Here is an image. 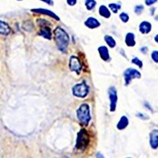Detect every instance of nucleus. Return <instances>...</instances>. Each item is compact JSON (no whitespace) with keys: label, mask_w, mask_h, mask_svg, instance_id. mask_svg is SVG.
Listing matches in <instances>:
<instances>
[{"label":"nucleus","mask_w":158,"mask_h":158,"mask_svg":"<svg viewBox=\"0 0 158 158\" xmlns=\"http://www.w3.org/2000/svg\"><path fill=\"white\" fill-rule=\"evenodd\" d=\"M37 23L39 24L40 27V30L39 32V35L40 36H43V37L47 39H51V30L47 24L46 20L43 19H39L37 20Z\"/></svg>","instance_id":"obj_5"},{"label":"nucleus","mask_w":158,"mask_h":158,"mask_svg":"<svg viewBox=\"0 0 158 158\" xmlns=\"http://www.w3.org/2000/svg\"><path fill=\"white\" fill-rule=\"evenodd\" d=\"M96 158H105V157L101 153H97L96 154Z\"/></svg>","instance_id":"obj_30"},{"label":"nucleus","mask_w":158,"mask_h":158,"mask_svg":"<svg viewBox=\"0 0 158 158\" xmlns=\"http://www.w3.org/2000/svg\"><path fill=\"white\" fill-rule=\"evenodd\" d=\"M108 94H109V98L110 100V111L114 112L116 110V104L118 101L117 96V90L114 87H110L108 89Z\"/></svg>","instance_id":"obj_7"},{"label":"nucleus","mask_w":158,"mask_h":158,"mask_svg":"<svg viewBox=\"0 0 158 158\" xmlns=\"http://www.w3.org/2000/svg\"><path fill=\"white\" fill-rule=\"evenodd\" d=\"M147 50H148V49L147 47H143L140 49V51H142L144 54H146L147 52Z\"/></svg>","instance_id":"obj_29"},{"label":"nucleus","mask_w":158,"mask_h":158,"mask_svg":"<svg viewBox=\"0 0 158 158\" xmlns=\"http://www.w3.org/2000/svg\"><path fill=\"white\" fill-rule=\"evenodd\" d=\"M109 7H110V8L111 9V10L113 13H117L118 11V10H120V8H121V6H120V5L116 4V3L110 4V5H109Z\"/></svg>","instance_id":"obj_20"},{"label":"nucleus","mask_w":158,"mask_h":158,"mask_svg":"<svg viewBox=\"0 0 158 158\" xmlns=\"http://www.w3.org/2000/svg\"><path fill=\"white\" fill-rule=\"evenodd\" d=\"M136 116H137L139 118L142 119L143 120H146L149 119V117L147 115H146V114H144L143 113H139L137 114H136Z\"/></svg>","instance_id":"obj_25"},{"label":"nucleus","mask_w":158,"mask_h":158,"mask_svg":"<svg viewBox=\"0 0 158 158\" xmlns=\"http://www.w3.org/2000/svg\"><path fill=\"white\" fill-rule=\"evenodd\" d=\"M77 116L82 125L88 126L91 120V116L90 114V108L87 104L84 103L80 106L77 110Z\"/></svg>","instance_id":"obj_2"},{"label":"nucleus","mask_w":158,"mask_h":158,"mask_svg":"<svg viewBox=\"0 0 158 158\" xmlns=\"http://www.w3.org/2000/svg\"><path fill=\"white\" fill-rule=\"evenodd\" d=\"M98 51L99 54H100L101 58L102 59L105 61H107L110 60V54H109V51H108V49L106 46H101L98 48Z\"/></svg>","instance_id":"obj_12"},{"label":"nucleus","mask_w":158,"mask_h":158,"mask_svg":"<svg viewBox=\"0 0 158 158\" xmlns=\"http://www.w3.org/2000/svg\"><path fill=\"white\" fill-rule=\"evenodd\" d=\"M54 39L58 49L61 51L65 52L70 41V38L67 33L60 27H58L54 30Z\"/></svg>","instance_id":"obj_1"},{"label":"nucleus","mask_w":158,"mask_h":158,"mask_svg":"<svg viewBox=\"0 0 158 158\" xmlns=\"http://www.w3.org/2000/svg\"><path fill=\"white\" fill-rule=\"evenodd\" d=\"M125 43L129 47H133L135 45V36L133 33L129 32L127 34L125 37Z\"/></svg>","instance_id":"obj_16"},{"label":"nucleus","mask_w":158,"mask_h":158,"mask_svg":"<svg viewBox=\"0 0 158 158\" xmlns=\"http://www.w3.org/2000/svg\"><path fill=\"white\" fill-rule=\"evenodd\" d=\"M127 158H131V157H127Z\"/></svg>","instance_id":"obj_33"},{"label":"nucleus","mask_w":158,"mask_h":158,"mask_svg":"<svg viewBox=\"0 0 158 158\" xmlns=\"http://www.w3.org/2000/svg\"><path fill=\"white\" fill-rule=\"evenodd\" d=\"M104 40L107 44V45L109 46L110 47H114L116 46V42L114 39L110 36H105L104 37Z\"/></svg>","instance_id":"obj_18"},{"label":"nucleus","mask_w":158,"mask_h":158,"mask_svg":"<svg viewBox=\"0 0 158 158\" xmlns=\"http://www.w3.org/2000/svg\"><path fill=\"white\" fill-rule=\"evenodd\" d=\"M70 68L72 71L77 72L80 74L82 70V64L79 58L76 56H72L70 59Z\"/></svg>","instance_id":"obj_8"},{"label":"nucleus","mask_w":158,"mask_h":158,"mask_svg":"<svg viewBox=\"0 0 158 158\" xmlns=\"http://www.w3.org/2000/svg\"><path fill=\"white\" fill-rule=\"evenodd\" d=\"M99 15H101L104 18L108 19V18H110L111 16V13H110V10H108L106 8V6H105L104 5H101L100 7H99Z\"/></svg>","instance_id":"obj_17"},{"label":"nucleus","mask_w":158,"mask_h":158,"mask_svg":"<svg viewBox=\"0 0 158 158\" xmlns=\"http://www.w3.org/2000/svg\"><path fill=\"white\" fill-rule=\"evenodd\" d=\"M149 143L152 149L158 148V129H154L149 134Z\"/></svg>","instance_id":"obj_9"},{"label":"nucleus","mask_w":158,"mask_h":158,"mask_svg":"<svg viewBox=\"0 0 158 158\" xmlns=\"http://www.w3.org/2000/svg\"><path fill=\"white\" fill-rule=\"evenodd\" d=\"M32 12H36V13H42L44 15H48L49 16H51V17H53V19L57 20H59L60 19L58 16L54 13L53 12L50 11V10H46V9H42V8H39V9H33L32 10Z\"/></svg>","instance_id":"obj_13"},{"label":"nucleus","mask_w":158,"mask_h":158,"mask_svg":"<svg viewBox=\"0 0 158 158\" xmlns=\"http://www.w3.org/2000/svg\"><path fill=\"white\" fill-rule=\"evenodd\" d=\"M157 2V0H146V4L147 6H150Z\"/></svg>","instance_id":"obj_26"},{"label":"nucleus","mask_w":158,"mask_h":158,"mask_svg":"<svg viewBox=\"0 0 158 158\" xmlns=\"http://www.w3.org/2000/svg\"><path fill=\"white\" fill-rule=\"evenodd\" d=\"M132 63L135 64V65H137L140 68H142V66H143L142 61H140L138 58H134V59H133V60H132Z\"/></svg>","instance_id":"obj_22"},{"label":"nucleus","mask_w":158,"mask_h":158,"mask_svg":"<svg viewBox=\"0 0 158 158\" xmlns=\"http://www.w3.org/2000/svg\"><path fill=\"white\" fill-rule=\"evenodd\" d=\"M41 1H43V2H45V3H47L48 5H53V4L52 0H41Z\"/></svg>","instance_id":"obj_28"},{"label":"nucleus","mask_w":158,"mask_h":158,"mask_svg":"<svg viewBox=\"0 0 158 158\" xmlns=\"http://www.w3.org/2000/svg\"><path fill=\"white\" fill-rule=\"evenodd\" d=\"M152 59L156 63H158V51H154L151 54Z\"/></svg>","instance_id":"obj_24"},{"label":"nucleus","mask_w":158,"mask_h":158,"mask_svg":"<svg viewBox=\"0 0 158 158\" xmlns=\"http://www.w3.org/2000/svg\"><path fill=\"white\" fill-rule=\"evenodd\" d=\"M89 86L85 82H82L80 84H76L73 87V94L78 97L84 98L89 94Z\"/></svg>","instance_id":"obj_4"},{"label":"nucleus","mask_w":158,"mask_h":158,"mask_svg":"<svg viewBox=\"0 0 158 158\" xmlns=\"http://www.w3.org/2000/svg\"><path fill=\"white\" fill-rule=\"evenodd\" d=\"M144 6L142 5H139V6H136L135 8V13L139 15L142 12V11L144 10Z\"/></svg>","instance_id":"obj_23"},{"label":"nucleus","mask_w":158,"mask_h":158,"mask_svg":"<svg viewBox=\"0 0 158 158\" xmlns=\"http://www.w3.org/2000/svg\"><path fill=\"white\" fill-rule=\"evenodd\" d=\"M86 26L89 29H95L100 26L101 23L95 18L89 17L85 22Z\"/></svg>","instance_id":"obj_11"},{"label":"nucleus","mask_w":158,"mask_h":158,"mask_svg":"<svg viewBox=\"0 0 158 158\" xmlns=\"http://www.w3.org/2000/svg\"><path fill=\"white\" fill-rule=\"evenodd\" d=\"M154 39H155V40H156V42L158 43V34H157V36H156V37H155Z\"/></svg>","instance_id":"obj_31"},{"label":"nucleus","mask_w":158,"mask_h":158,"mask_svg":"<svg viewBox=\"0 0 158 158\" xmlns=\"http://www.w3.org/2000/svg\"><path fill=\"white\" fill-rule=\"evenodd\" d=\"M90 143V137L87 131L82 128L77 134L75 147L81 151H84L87 149Z\"/></svg>","instance_id":"obj_3"},{"label":"nucleus","mask_w":158,"mask_h":158,"mask_svg":"<svg viewBox=\"0 0 158 158\" xmlns=\"http://www.w3.org/2000/svg\"><path fill=\"white\" fill-rule=\"evenodd\" d=\"M140 73L134 68H129L124 72V78L125 81V86H128L133 79L137 78L140 79Z\"/></svg>","instance_id":"obj_6"},{"label":"nucleus","mask_w":158,"mask_h":158,"mask_svg":"<svg viewBox=\"0 0 158 158\" xmlns=\"http://www.w3.org/2000/svg\"><path fill=\"white\" fill-rule=\"evenodd\" d=\"M18 1H22V0H18Z\"/></svg>","instance_id":"obj_32"},{"label":"nucleus","mask_w":158,"mask_h":158,"mask_svg":"<svg viewBox=\"0 0 158 158\" xmlns=\"http://www.w3.org/2000/svg\"><path fill=\"white\" fill-rule=\"evenodd\" d=\"M152 29V25L149 22L144 21L140 24L139 30L142 34H148Z\"/></svg>","instance_id":"obj_10"},{"label":"nucleus","mask_w":158,"mask_h":158,"mask_svg":"<svg viewBox=\"0 0 158 158\" xmlns=\"http://www.w3.org/2000/svg\"><path fill=\"white\" fill-rule=\"evenodd\" d=\"M67 3L70 6H74L77 3V0H67Z\"/></svg>","instance_id":"obj_27"},{"label":"nucleus","mask_w":158,"mask_h":158,"mask_svg":"<svg viewBox=\"0 0 158 158\" xmlns=\"http://www.w3.org/2000/svg\"><path fill=\"white\" fill-rule=\"evenodd\" d=\"M85 5L89 10H93L96 5V2L95 0H86Z\"/></svg>","instance_id":"obj_19"},{"label":"nucleus","mask_w":158,"mask_h":158,"mask_svg":"<svg viewBox=\"0 0 158 158\" xmlns=\"http://www.w3.org/2000/svg\"><path fill=\"white\" fill-rule=\"evenodd\" d=\"M120 19L122 20V22H123L124 23H126L129 20V16L125 12H122L120 15Z\"/></svg>","instance_id":"obj_21"},{"label":"nucleus","mask_w":158,"mask_h":158,"mask_svg":"<svg viewBox=\"0 0 158 158\" xmlns=\"http://www.w3.org/2000/svg\"><path fill=\"white\" fill-rule=\"evenodd\" d=\"M11 32V29L8 25L3 22L0 20V34L3 35L9 34Z\"/></svg>","instance_id":"obj_15"},{"label":"nucleus","mask_w":158,"mask_h":158,"mask_svg":"<svg viewBox=\"0 0 158 158\" xmlns=\"http://www.w3.org/2000/svg\"><path fill=\"white\" fill-rule=\"evenodd\" d=\"M128 123H129V121L127 116H123L122 117H121L120 121H118L117 125H116V127H117V128L120 130H124L128 125Z\"/></svg>","instance_id":"obj_14"}]
</instances>
